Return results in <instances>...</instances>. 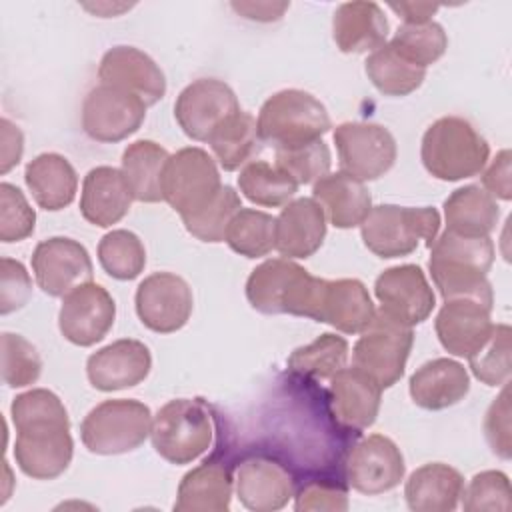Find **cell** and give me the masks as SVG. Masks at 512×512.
I'll list each match as a JSON object with an SVG mask.
<instances>
[{"mask_svg":"<svg viewBox=\"0 0 512 512\" xmlns=\"http://www.w3.org/2000/svg\"><path fill=\"white\" fill-rule=\"evenodd\" d=\"M324 278L312 276L290 258L256 266L246 280V298L262 314H292L316 320Z\"/></svg>","mask_w":512,"mask_h":512,"instance_id":"6da1fadb","label":"cell"},{"mask_svg":"<svg viewBox=\"0 0 512 512\" xmlns=\"http://www.w3.org/2000/svg\"><path fill=\"white\" fill-rule=\"evenodd\" d=\"M488 156L490 146L484 136L460 116L438 118L422 136V164L428 174L444 182H456L480 174Z\"/></svg>","mask_w":512,"mask_h":512,"instance_id":"7a4b0ae2","label":"cell"},{"mask_svg":"<svg viewBox=\"0 0 512 512\" xmlns=\"http://www.w3.org/2000/svg\"><path fill=\"white\" fill-rule=\"evenodd\" d=\"M258 134L274 150L322 140L332 122L326 106L310 92L288 88L272 94L260 108Z\"/></svg>","mask_w":512,"mask_h":512,"instance_id":"3957f363","label":"cell"},{"mask_svg":"<svg viewBox=\"0 0 512 512\" xmlns=\"http://www.w3.org/2000/svg\"><path fill=\"white\" fill-rule=\"evenodd\" d=\"M440 230V214L436 208L422 206H372L360 224L364 246L378 258H398L412 254L420 240L430 248Z\"/></svg>","mask_w":512,"mask_h":512,"instance_id":"277c9868","label":"cell"},{"mask_svg":"<svg viewBox=\"0 0 512 512\" xmlns=\"http://www.w3.org/2000/svg\"><path fill=\"white\" fill-rule=\"evenodd\" d=\"M212 436V416L200 400H170L152 418V446L170 464L194 462L210 448Z\"/></svg>","mask_w":512,"mask_h":512,"instance_id":"5b68a950","label":"cell"},{"mask_svg":"<svg viewBox=\"0 0 512 512\" xmlns=\"http://www.w3.org/2000/svg\"><path fill=\"white\" fill-rule=\"evenodd\" d=\"M152 430V412L140 400H104L80 424L82 444L92 454H126L144 444Z\"/></svg>","mask_w":512,"mask_h":512,"instance_id":"8992f818","label":"cell"},{"mask_svg":"<svg viewBox=\"0 0 512 512\" xmlns=\"http://www.w3.org/2000/svg\"><path fill=\"white\" fill-rule=\"evenodd\" d=\"M414 344L410 326L376 310L352 348V366L370 376L382 390L394 386L406 368Z\"/></svg>","mask_w":512,"mask_h":512,"instance_id":"52a82bcc","label":"cell"},{"mask_svg":"<svg viewBox=\"0 0 512 512\" xmlns=\"http://www.w3.org/2000/svg\"><path fill=\"white\" fill-rule=\"evenodd\" d=\"M222 186L216 160L202 148H182L164 166L162 196L180 218L206 208Z\"/></svg>","mask_w":512,"mask_h":512,"instance_id":"ba28073f","label":"cell"},{"mask_svg":"<svg viewBox=\"0 0 512 512\" xmlns=\"http://www.w3.org/2000/svg\"><path fill=\"white\" fill-rule=\"evenodd\" d=\"M72 454L70 420L34 422L16 428V464L34 480H54L64 474L72 462Z\"/></svg>","mask_w":512,"mask_h":512,"instance_id":"9c48e42d","label":"cell"},{"mask_svg":"<svg viewBox=\"0 0 512 512\" xmlns=\"http://www.w3.org/2000/svg\"><path fill=\"white\" fill-rule=\"evenodd\" d=\"M340 166L350 176L370 182L396 162V140L388 128L372 122H344L334 130Z\"/></svg>","mask_w":512,"mask_h":512,"instance_id":"30bf717a","label":"cell"},{"mask_svg":"<svg viewBox=\"0 0 512 512\" xmlns=\"http://www.w3.org/2000/svg\"><path fill=\"white\" fill-rule=\"evenodd\" d=\"M146 108V102L130 92L98 84L84 98L82 128L92 140L114 144L142 126Z\"/></svg>","mask_w":512,"mask_h":512,"instance_id":"8fae6325","label":"cell"},{"mask_svg":"<svg viewBox=\"0 0 512 512\" xmlns=\"http://www.w3.org/2000/svg\"><path fill=\"white\" fill-rule=\"evenodd\" d=\"M238 110V98L226 82L198 78L178 94L174 118L188 138L208 142L210 134Z\"/></svg>","mask_w":512,"mask_h":512,"instance_id":"7c38bea8","label":"cell"},{"mask_svg":"<svg viewBox=\"0 0 512 512\" xmlns=\"http://www.w3.org/2000/svg\"><path fill=\"white\" fill-rule=\"evenodd\" d=\"M140 322L158 334L180 330L194 306L188 282L172 272H154L146 276L134 296Z\"/></svg>","mask_w":512,"mask_h":512,"instance_id":"4fadbf2b","label":"cell"},{"mask_svg":"<svg viewBox=\"0 0 512 512\" xmlns=\"http://www.w3.org/2000/svg\"><path fill=\"white\" fill-rule=\"evenodd\" d=\"M114 318L116 304L110 292L96 282H86L62 296L58 326L68 342L86 348L110 332Z\"/></svg>","mask_w":512,"mask_h":512,"instance_id":"5bb4252c","label":"cell"},{"mask_svg":"<svg viewBox=\"0 0 512 512\" xmlns=\"http://www.w3.org/2000/svg\"><path fill=\"white\" fill-rule=\"evenodd\" d=\"M406 464L400 448L384 434H370L346 458L348 484L366 496L384 494L400 484Z\"/></svg>","mask_w":512,"mask_h":512,"instance_id":"9a60e30c","label":"cell"},{"mask_svg":"<svg viewBox=\"0 0 512 512\" xmlns=\"http://www.w3.org/2000/svg\"><path fill=\"white\" fill-rule=\"evenodd\" d=\"M36 284L48 296H66L74 288L92 282V260L88 250L66 236L42 240L32 254Z\"/></svg>","mask_w":512,"mask_h":512,"instance_id":"2e32d148","label":"cell"},{"mask_svg":"<svg viewBox=\"0 0 512 512\" xmlns=\"http://www.w3.org/2000/svg\"><path fill=\"white\" fill-rule=\"evenodd\" d=\"M374 294L380 302V310L410 328L422 324L436 306L432 286L416 264L384 270L374 282Z\"/></svg>","mask_w":512,"mask_h":512,"instance_id":"e0dca14e","label":"cell"},{"mask_svg":"<svg viewBox=\"0 0 512 512\" xmlns=\"http://www.w3.org/2000/svg\"><path fill=\"white\" fill-rule=\"evenodd\" d=\"M100 84L126 90L146 106L156 104L166 94V78L160 66L142 50L134 46L110 48L98 66Z\"/></svg>","mask_w":512,"mask_h":512,"instance_id":"ac0fdd59","label":"cell"},{"mask_svg":"<svg viewBox=\"0 0 512 512\" xmlns=\"http://www.w3.org/2000/svg\"><path fill=\"white\" fill-rule=\"evenodd\" d=\"M150 368L148 346L134 338H122L96 350L86 362L90 384L102 392L132 388L150 374Z\"/></svg>","mask_w":512,"mask_h":512,"instance_id":"d6986e66","label":"cell"},{"mask_svg":"<svg viewBox=\"0 0 512 512\" xmlns=\"http://www.w3.org/2000/svg\"><path fill=\"white\" fill-rule=\"evenodd\" d=\"M382 388L358 368H342L330 378L328 402L334 420L352 432H362L376 422Z\"/></svg>","mask_w":512,"mask_h":512,"instance_id":"ffe728a7","label":"cell"},{"mask_svg":"<svg viewBox=\"0 0 512 512\" xmlns=\"http://www.w3.org/2000/svg\"><path fill=\"white\" fill-rule=\"evenodd\" d=\"M234 490L248 510L272 512L284 508L294 496V480L280 462L266 456H252L238 464Z\"/></svg>","mask_w":512,"mask_h":512,"instance_id":"44dd1931","label":"cell"},{"mask_svg":"<svg viewBox=\"0 0 512 512\" xmlns=\"http://www.w3.org/2000/svg\"><path fill=\"white\" fill-rule=\"evenodd\" d=\"M490 312L492 308L476 300H444V306L440 308L434 322L442 348L454 356L468 358L484 344L494 326Z\"/></svg>","mask_w":512,"mask_h":512,"instance_id":"7402d4cb","label":"cell"},{"mask_svg":"<svg viewBox=\"0 0 512 512\" xmlns=\"http://www.w3.org/2000/svg\"><path fill=\"white\" fill-rule=\"evenodd\" d=\"M376 308L368 288L356 278L324 280L316 322L330 324L344 334H360L374 318Z\"/></svg>","mask_w":512,"mask_h":512,"instance_id":"603a6c76","label":"cell"},{"mask_svg":"<svg viewBox=\"0 0 512 512\" xmlns=\"http://www.w3.org/2000/svg\"><path fill=\"white\" fill-rule=\"evenodd\" d=\"M234 476L230 466L218 458H206L184 474L174 510L176 512H226L230 508Z\"/></svg>","mask_w":512,"mask_h":512,"instance_id":"cb8c5ba5","label":"cell"},{"mask_svg":"<svg viewBox=\"0 0 512 512\" xmlns=\"http://www.w3.org/2000/svg\"><path fill=\"white\" fill-rule=\"evenodd\" d=\"M324 236L326 214L314 198L290 200L276 218V250L284 258H310Z\"/></svg>","mask_w":512,"mask_h":512,"instance_id":"d4e9b609","label":"cell"},{"mask_svg":"<svg viewBox=\"0 0 512 512\" xmlns=\"http://www.w3.org/2000/svg\"><path fill=\"white\" fill-rule=\"evenodd\" d=\"M132 192L118 168L96 166L82 182L80 212L94 226L108 228L120 222L132 204Z\"/></svg>","mask_w":512,"mask_h":512,"instance_id":"484cf974","label":"cell"},{"mask_svg":"<svg viewBox=\"0 0 512 512\" xmlns=\"http://www.w3.org/2000/svg\"><path fill=\"white\" fill-rule=\"evenodd\" d=\"M410 396L424 410H444L460 400L470 390L466 368L450 358H434L424 362L408 382Z\"/></svg>","mask_w":512,"mask_h":512,"instance_id":"4316f807","label":"cell"},{"mask_svg":"<svg viewBox=\"0 0 512 512\" xmlns=\"http://www.w3.org/2000/svg\"><path fill=\"white\" fill-rule=\"evenodd\" d=\"M312 198L322 206L330 224L342 230L360 226L372 210V196L366 184L344 170L314 182Z\"/></svg>","mask_w":512,"mask_h":512,"instance_id":"83f0119b","label":"cell"},{"mask_svg":"<svg viewBox=\"0 0 512 512\" xmlns=\"http://www.w3.org/2000/svg\"><path fill=\"white\" fill-rule=\"evenodd\" d=\"M332 36L344 54L374 52L386 44L388 20L376 2H344L334 12Z\"/></svg>","mask_w":512,"mask_h":512,"instance_id":"f1b7e54d","label":"cell"},{"mask_svg":"<svg viewBox=\"0 0 512 512\" xmlns=\"http://www.w3.org/2000/svg\"><path fill=\"white\" fill-rule=\"evenodd\" d=\"M464 492L462 474L442 462L416 468L404 486V498L414 512H450Z\"/></svg>","mask_w":512,"mask_h":512,"instance_id":"f546056e","label":"cell"},{"mask_svg":"<svg viewBox=\"0 0 512 512\" xmlns=\"http://www.w3.org/2000/svg\"><path fill=\"white\" fill-rule=\"evenodd\" d=\"M24 180L36 204L50 212L72 204L78 190L74 166L56 152H44L30 160L24 170Z\"/></svg>","mask_w":512,"mask_h":512,"instance_id":"4dcf8cb0","label":"cell"},{"mask_svg":"<svg viewBox=\"0 0 512 512\" xmlns=\"http://www.w3.org/2000/svg\"><path fill=\"white\" fill-rule=\"evenodd\" d=\"M170 154L154 140H136L126 146L122 154V176L138 202H160L162 174Z\"/></svg>","mask_w":512,"mask_h":512,"instance_id":"1f68e13d","label":"cell"},{"mask_svg":"<svg viewBox=\"0 0 512 512\" xmlns=\"http://www.w3.org/2000/svg\"><path fill=\"white\" fill-rule=\"evenodd\" d=\"M446 230L460 236H490L496 228L500 210L496 200L480 186H464L444 200Z\"/></svg>","mask_w":512,"mask_h":512,"instance_id":"d6a6232c","label":"cell"},{"mask_svg":"<svg viewBox=\"0 0 512 512\" xmlns=\"http://www.w3.org/2000/svg\"><path fill=\"white\" fill-rule=\"evenodd\" d=\"M208 144L226 172L246 166L262 148L256 118L244 110L234 112L210 134Z\"/></svg>","mask_w":512,"mask_h":512,"instance_id":"836d02e7","label":"cell"},{"mask_svg":"<svg viewBox=\"0 0 512 512\" xmlns=\"http://www.w3.org/2000/svg\"><path fill=\"white\" fill-rule=\"evenodd\" d=\"M364 70L378 92L394 98L412 94L416 88L422 86L426 78V68H420L402 58L390 46V42L382 44L380 48L368 54Z\"/></svg>","mask_w":512,"mask_h":512,"instance_id":"e575fe53","label":"cell"},{"mask_svg":"<svg viewBox=\"0 0 512 512\" xmlns=\"http://www.w3.org/2000/svg\"><path fill=\"white\" fill-rule=\"evenodd\" d=\"M224 242L240 256L262 258L276 248V218L262 210L240 208L226 228Z\"/></svg>","mask_w":512,"mask_h":512,"instance_id":"d590c367","label":"cell"},{"mask_svg":"<svg viewBox=\"0 0 512 512\" xmlns=\"http://www.w3.org/2000/svg\"><path fill=\"white\" fill-rule=\"evenodd\" d=\"M428 268H430L432 282L444 300L468 298L492 308L494 292L486 278V272L474 266L448 262V260H434V258H430Z\"/></svg>","mask_w":512,"mask_h":512,"instance_id":"8d00e7d4","label":"cell"},{"mask_svg":"<svg viewBox=\"0 0 512 512\" xmlns=\"http://www.w3.org/2000/svg\"><path fill=\"white\" fill-rule=\"evenodd\" d=\"M238 188L250 202L276 208L286 206L294 198L298 184L276 164L252 160L240 170Z\"/></svg>","mask_w":512,"mask_h":512,"instance_id":"74e56055","label":"cell"},{"mask_svg":"<svg viewBox=\"0 0 512 512\" xmlns=\"http://www.w3.org/2000/svg\"><path fill=\"white\" fill-rule=\"evenodd\" d=\"M348 362V342L336 334H322L308 346L296 348L288 358L290 372L312 378L330 380Z\"/></svg>","mask_w":512,"mask_h":512,"instance_id":"f35d334b","label":"cell"},{"mask_svg":"<svg viewBox=\"0 0 512 512\" xmlns=\"http://www.w3.org/2000/svg\"><path fill=\"white\" fill-rule=\"evenodd\" d=\"M98 260L104 272L116 280H134L146 266L142 240L130 230H112L98 244Z\"/></svg>","mask_w":512,"mask_h":512,"instance_id":"ab89813d","label":"cell"},{"mask_svg":"<svg viewBox=\"0 0 512 512\" xmlns=\"http://www.w3.org/2000/svg\"><path fill=\"white\" fill-rule=\"evenodd\" d=\"M390 46L408 62L428 68L446 52L448 36L434 20L424 24H402L392 36Z\"/></svg>","mask_w":512,"mask_h":512,"instance_id":"60d3db41","label":"cell"},{"mask_svg":"<svg viewBox=\"0 0 512 512\" xmlns=\"http://www.w3.org/2000/svg\"><path fill=\"white\" fill-rule=\"evenodd\" d=\"M510 336L508 324H494L484 344L468 356L472 374L486 386H504L510 380Z\"/></svg>","mask_w":512,"mask_h":512,"instance_id":"b9f144b4","label":"cell"},{"mask_svg":"<svg viewBox=\"0 0 512 512\" xmlns=\"http://www.w3.org/2000/svg\"><path fill=\"white\" fill-rule=\"evenodd\" d=\"M242 208L240 196L232 186H222L218 196L200 212L184 216V228L202 242H224L232 216Z\"/></svg>","mask_w":512,"mask_h":512,"instance_id":"7bdbcfd3","label":"cell"},{"mask_svg":"<svg viewBox=\"0 0 512 512\" xmlns=\"http://www.w3.org/2000/svg\"><path fill=\"white\" fill-rule=\"evenodd\" d=\"M430 258L458 262L488 272L494 262V244L490 236L474 238L444 230L430 246Z\"/></svg>","mask_w":512,"mask_h":512,"instance_id":"ee69618b","label":"cell"},{"mask_svg":"<svg viewBox=\"0 0 512 512\" xmlns=\"http://www.w3.org/2000/svg\"><path fill=\"white\" fill-rule=\"evenodd\" d=\"M332 164L330 148L324 140H314L296 148L276 150V166L284 170L298 186L314 184L328 174Z\"/></svg>","mask_w":512,"mask_h":512,"instance_id":"f6af8a7d","label":"cell"},{"mask_svg":"<svg viewBox=\"0 0 512 512\" xmlns=\"http://www.w3.org/2000/svg\"><path fill=\"white\" fill-rule=\"evenodd\" d=\"M38 350L20 334H2V380L10 388H24L40 378Z\"/></svg>","mask_w":512,"mask_h":512,"instance_id":"bcb514c9","label":"cell"},{"mask_svg":"<svg viewBox=\"0 0 512 512\" xmlns=\"http://www.w3.org/2000/svg\"><path fill=\"white\" fill-rule=\"evenodd\" d=\"M510 480L500 470H484L476 474L462 492V508L466 512L510 510Z\"/></svg>","mask_w":512,"mask_h":512,"instance_id":"7dc6e473","label":"cell"},{"mask_svg":"<svg viewBox=\"0 0 512 512\" xmlns=\"http://www.w3.org/2000/svg\"><path fill=\"white\" fill-rule=\"evenodd\" d=\"M36 212L10 182L0 184V240L20 242L34 232Z\"/></svg>","mask_w":512,"mask_h":512,"instance_id":"c3c4849f","label":"cell"},{"mask_svg":"<svg viewBox=\"0 0 512 512\" xmlns=\"http://www.w3.org/2000/svg\"><path fill=\"white\" fill-rule=\"evenodd\" d=\"M32 296V280L24 264L12 258L0 260V314L20 310Z\"/></svg>","mask_w":512,"mask_h":512,"instance_id":"681fc988","label":"cell"},{"mask_svg":"<svg viewBox=\"0 0 512 512\" xmlns=\"http://www.w3.org/2000/svg\"><path fill=\"white\" fill-rule=\"evenodd\" d=\"M484 434L492 452L508 460L512 452V440H510V390L506 384L486 412Z\"/></svg>","mask_w":512,"mask_h":512,"instance_id":"f907efd6","label":"cell"},{"mask_svg":"<svg viewBox=\"0 0 512 512\" xmlns=\"http://www.w3.org/2000/svg\"><path fill=\"white\" fill-rule=\"evenodd\" d=\"M294 508L298 512H306V510L344 512L348 510V494L338 484H330L324 480L308 482L298 490Z\"/></svg>","mask_w":512,"mask_h":512,"instance_id":"816d5d0a","label":"cell"},{"mask_svg":"<svg viewBox=\"0 0 512 512\" xmlns=\"http://www.w3.org/2000/svg\"><path fill=\"white\" fill-rule=\"evenodd\" d=\"M484 190L496 200H510L512 186H510V150H500L490 166L482 174Z\"/></svg>","mask_w":512,"mask_h":512,"instance_id":"f5cc1de1","label":"cell"},{"mask_svg":"<svg viewBox=\"0 0 512 512\" xmlns=\"http://www.w3.org/2000/svg\"><path fill=\"white\" fill-rule=\"evenodd\" d=\"M0 140H2V158H0V172L8 174L22 158L24 152V136L16 124L8 118L0 120Z\"/></svg>","mask_w":512,"mask_h":512,"instance_id":"db71d44e","label":"cell"},{"mask_svg":"<svg viewBox=\"0 0 512 512\" xmlns=\"http://www.w3.org/2000/svg\"><path fill=\"white\" fill-rule=\"evenodd\" d=\"M390 8L404 20V24H424L432 20L440 6L432 2H392Z\"/></svg>","mask_w":512,"mask_h":512,"instance_id":"11a10c76","label":"cell"},{"mask_svg":"<svg viewBox=\"0 0 512 512\" xmlns=\"http://www.w3.org/2000/svg\"><path fill=\"white\" fill-rule=\"evenodd\" d=\"M234 10H238L240 14H244L250 20H260V22H270V20H278L282 16V12L288 8L286 2L282 4H270V2H248V4H232Z\"/></svg>","mask_w":512,"mask_h":512,"instance_id":"9f6ffc18","label":"cell"}]
</instances>
